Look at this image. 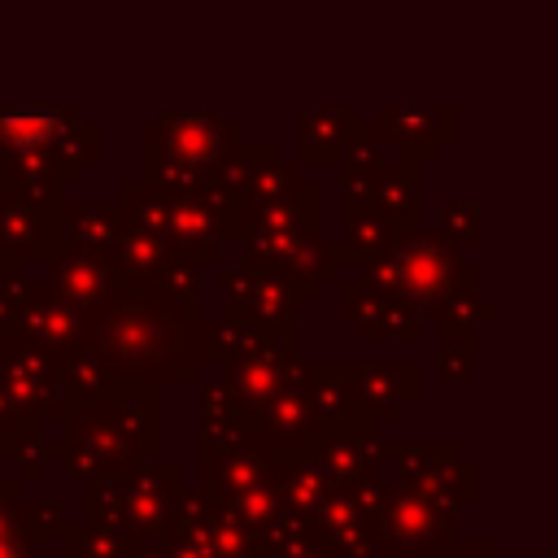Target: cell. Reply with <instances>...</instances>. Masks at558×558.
I'll return each instance as SVG.
<instances>
[{
    "label": "cell",
    "instance_id": "obj_2",
    "mask_svg": "<svg viewBox=\"0 0 558 558\" xmlns=\"http://www.w3.org/2000/svg\"><path fill=\"white\" fill-rule=\"evenodd\" d=\"M201 305H179L161 296H135L87 310L83 349L105 362L118 379H157V384H196L205 371L187 353V323Z\"/></svg>",
    "mask_w": 558,
    "mask_h": 558
},
{
    "label": "cell",
    "instance_id": "obj_18",
    "mask_svg": "<svg viewBox=\"0 0 558 558\" xmlns=\"http://www.w3.org/2000/svg\"><path fill=\"white\" fill-rule=\"evenodd\" d=\"M305 453L331 475L336 488H371L384 480L379 432H318Z\"/></svg>",
    "mask_w": 558,
    "mask_h": 558
},
{
    "label": "cell",
    "instance_id": "obj_27",
    "mask_svg": "<svg viewBox=\"0 0 558 558\" xmlns=\"http://www.w3.org/2000/svg\"><path fill=\"white\" fill-rule=\"evenodd\" d=\"M13 523L26 541L35 545H61L65 527H70V510L61 497H44V493H22L13 506Z\"/></svg>",
    "mask_w": 558,
    "mask_h": 558
},
{
    "label": "cell",
    "instance_id": "obj_14",
    "mask_svg": "<svg viewBox=\"0 0 558 558\" xmlns=\"http://www.w3.org/2000/svg\"><path fill=\"white\" fill-rule=\"evenodd\" d=\"M218 292H222V301H235L262 327H301V310H305L301 292L288 279L266 275L248 262L222 266L218 270Z\"/></svg>",
    "mask_w": 558,
    "mask_h": 558
},
{
    "label": "cell",
    "instance_id": "obj_23",
    "mask_svg": "<svg viewBox=\"0 0 558 558\" xmlns=\"http://www.w3.org/2000/svg\"><path fill=\"white\" fill-rule=\"evenodd\" d=\"M57 218V248H87L100 253L118 240L122 231V205H65L52 209Z\"/></svg>",
    "mask_w": 558,
    "mask_h": 558
},
{
    "label": "cell",
    "instance_id": "obj_4",
    "mask_svg": "<svg viewBox=\"0 0 558 558\" xmlns=\"http://www.w3.org/2000/svg\"><path fill=\"white\" fill-rule=\"evenodd\" d=\"M366 519L379 558H440L462 536V519L453 501L401 484L392 488L375 484Z\"/></svg>",
    "mask_w": 558,
    "mask_h": 558
},
{
    "label": "cell",
    "instance_id": "obj_11",
    "mask_svg": "<svg viewBox=\"0 0 558 558\" xmlns=\"http://www.w3.org/2000/svg\"><path fill=\"white\" fill-rule=\"evenodd\" d=\"M336 310H340V323H349L362 344H379V340L418 344V336L427 327V323L414 318L405 296L384 292V288L366 283L362 275L357 279H336Z\"/></svg>",
    "mask_w": 558,
    "mask_h": 558
},
{
    "label": "cell",
    "instance_id": "obj_3",
    "mask_svg": "<svg viewBox=\"0 0 558 558\" xmlns=\"http://www.w3.org/2000/svg\"><path fill=\"white\" fill-rule=\"evenodd\" d=\"M357 270L366 283L405 296V305L414 310V318L423 323L427 310L453 292V288H475L480 270L458 253V244L440 240L436 231H423L418 222L397 227L392 244L384 253H366L357 257Z\"/></svg>",
    "mask_w": 558,
    "mask_h": 558
},
{
    "label": "cell",
    "instance_id": "obj_19",
    "mask_svg": "<svg viewBox=\"0 0 558 558\" xmlns=\"http://www.w3.org/2000/svg\"><path fill=\"white\" fill-rule=\"evenodd\" d=\"M301 371L323 432H379V418H371L353 397L349 362H301Z\"/></svg>",
    "mask_w": 558,
    "mask_h": 558
},
{
    "label": "cell",
    "instance_id": "obj_15",
    "mask_svg": "<svg viewBox=\"0 0 558 558\" xmlns=\"http://www.w3.org/2000/svg\"><path fill=\"white\" fill-rule=\"evenodd\" d=\"M13 331L52 353H74V349H83V336H87V310H78L61 292H52L44 279H26Z\"/></svg>",
    "mask_w": 558,
    "mask_h": 558
},
{
    "label": "cell",
    "instance_id": "obj_22",
    "mask_svg": "<svg viewBox=\"0 0 558 558\" xmlns=\"http://www.w3.org/2000/svg\"><path fill=\"white\" fill-rule=\"evenodd\" d=\"M275 488H279L283 510L310 519L327 501V493L336 484H331V475L310 453H275Z\"/></svg>",
    "mask_w": 558,
    "mask_h": 558
},
{
    "label": "cell",
    "instance_id": "obj_33",
    "mask_svg": "<svg viewBox=\"0 0 558 558\" xmlns=\"http://www.w3.org/2000/svg\"><path fill=\"white\" fill-rule=\"evenodd\" d=\"M440 558H506L493 536H458Z\"/></svg>",
    "mask_w": 558,
    "mask_h": 558
},
{
    "label": "cell",
    "instance_id": "obj_6",
    "mask_svg": "<svg viewBox=\"0 0 558 558\" xmlns=\"http://www.w3.org/2000/svg\"><path fill=\"white\" fill-rule=\"evenodd\" d=\"M244 244V262L288 279L305 305H318L323 283L340 279V257L336 244L318 240V227H301V231H248L240 235Z\"/></svg>",
    "mask_w": 558,
    "mask_h": 558
},
{
    "label": "cell",
    "instance_id": "obj_35",
    "mask_svg": "<svg viewBox=\"0 0 558 558\" xmlns=\"http://www.w3.org/2000/svg\"><path fill=\"white\" fill-rule=\"evenodd\" d=\"M283 558H327V554H323L314 541H305V545H296V549H292V554H283Z\"/></svg>",
    "mask_w": 558,
    "mask_h": 558
},
{
    "label": "cell",
    "instance_id": "obj_24",
    "mask_svg": "<svg viewBox=\"0 0 558 558\" xmlns=\"http://www.w3.org/2000/svg\"><path fill=\"white\" fill-rule=\"evenodd\" d=\"M344 244H336V257H340V266L344 262H357V257H366V253H384L388 244H392V235H397V222L392 218H384L379 209H371V205H362V201H344Z\"/></svg>",
    "mask_w": 558,
    "mask_h": 558
},
{
    "label": "cell",
    "instance_id": "obj_1",
    "mask_svg": "<svg viewBox=\"0 0 558 558\" xmlns=\"http://www.w3.org/2000/svg\"><path fill=\"white\" fill-rule=\"evenodd\" d=\"M161 453V384L109 379L92 401L57 423V462L74 484L122 475L126 466Z\"/></svg>",
    "mask_w": 558,
    "mask_h": 558
},
{
    "label": "cell",
    "instance_id": "obj_9",
    "mask_svg": "<svg viewBox=\"0 0 558 558\" xmlns=\"http://www.w3.org/2000/svg\"><path fill=\"white\" fill-rule=\"evenodd\" d=\"M296 362H301V336H296V327H270L248 349H240V353H231V357L218 362V384L231 392V401L240 410L253 414L292 375Z\"/></svg>",
    "mask_w": 558,
    "mask_h": 558
},
{
    "label": "cell",
    "instance_id": "obj_20",
    "mask_svg": "<svg viewBox=\"0 0 558 558\" xmlns=\"http://www.w3.org/2000/svg\"><path fill=\"white\" fill-rule=\"evenodd\" d=\"M196 397H201V453H218V449L257 440L253 414L240 410L222 384H205V379H196Z\"/></svg>",
    "mask_w": 558,
    "mask_h": 558
},
{
    "label": "cell",
    "instance_id": "obj_26",
    "mask_svg": "<svg viewBox=\"0 0 558 558\" xmlns=\"http://www.w3.org/2000/svg\"><path fill=\"white\" fill-rule=\"evenodd\" d=\"M52 453H57V436H48V427H31V432L0 440V471L31 488L44 480V466Z\"/></svg>",
    "mask_w": 558,
    "mask_h": 558
},
{
    "label": "cell",
    "instance_id": "obj_34",
    "mask_svg": "<svg viewBox=\"0 0 558 558\" xmlns=\"http://www.w3.org/2000/svg\"><path fill=\"white\" fill-rule=\"evenodd\" d=\"M0 558H44V545L26 541L22 532H4L0 536Z\"/></svg>",
    "mask_w": 558,
    "mask_h": 558
},
{
    "label": "cell",
    "instance_id": "obj_10",
    "mask_svg": "<svg viewBox=\"0 0 558 558\" xmlns=\"http://www.w3.org/2000/svg\"><path fill=\"white\" fill-rule=\"evenodd\" d=\"M44 283L52 292H61L65 301H74L78 310H96V305H113V301H135V296H153V283L131 279L109 248L87 253V248H57L48 262Z\"/></svg>",
    "mask_w": 558,
    "mask_h": 558
},
{
    "label": "cell",
    "instance_id": "obj_32",
    "mask_svg": "<svg viewBox=\"0 0 558 558\" xmlns=\"http://www.w3.org/2000/svg\"><path fill=\"white\" fill-rule=\"evenodd\" d=\"M436 235H440V240H449V244H466V240H475V205H471V201L445 205Z\"/></svg>",
    "mask_w": 558,
    "mask_h": 558
},
{
    "label": "cell",
    "instance_id": "obj_13",
    "mask_svg": "<svg viewBox=\"0 0 558 558\" xmlns=\"http://www.w3.org/2000/svg\"><path fill=\"white\" fill-rule=\"evenodd\" d=\"M371 493H375V484L371 488H331L327 501L305 519L310 541L327 558H379L375 541H371V519H366Z\"/></svg>",
    "mask_w": 558,
    "mask_h": 558
},
{
    "label": "cell",
    "instance_id": "obj_36",
    "mask_svg": "<svg viewBox=\"0 0 558 558\" xmlns=\"http://www.w3.org/2000/svg\"><path fill=\"white\" fill-rule=\"evenodd\" d=\"M57 558H65V554H57Z\"/></svg>",
    "mask_w": 558,
    "mask_h": 558
},
{
    "label": "cell",
    "instance_id": "obj_28",
    "mask_svg": "<svg viewBox=\"0 0 558 558\" xmlns=\"http://www.w3.org/2000/svg\"><path fill=\"white\" fill-rule=\"evenodd\" d=\"M222 506H227V510H231L248 532H262V527L283 510L279 488H275V471H270L266 480H257V484H248V488H240V493L222 497Z\"/></svg>",
    "mask_w": 558,
    "mask_h": 558
},
{
    "label": "cell",
    "instance_id": "obj_5",
    "mask_svg": "<svg viewBox=\"0 0 558 558\" xmlns=\"http://www.w3.org/2000/svg\"><path fill=\"white\" fill-rule=\"evenodd\" d=\"M122 214L135 218V222H144V227H153L161 240H170L179 253H187L201 266L222 262L227 235H222L209 201L192 183H179V187L174 183H161V179H153L144 187L135 183V187L122 192Z\"/></svg>",
    "mask_w": 558,
    "mask_h": 558
},
{
    "label": "cell",
    "instance_id": "obj_16",
    "mask_svg": "<svg viewBox=\"0 0 558 558\" xmlns=\"http://www.w3.org/2000/svg\"><path fill=\"white\" fill-rule=\"evenodd\" d=\"M57 205H31V201H0V257L4 279H22L26 266L48 262L57 253Z\"/></svg>",
    "mask_w": 558,
    "mask_h": 558
},
{
    "label": "cell",
    "instance_id": "obj_29",
    "mask_svg": "<svg viewBox=\"0 0 558 558\" xmlns=\"http://www.w3.org/2000/svg\"><path fill=\"white\" fill-rule=\"evenodd\" d=\"M78 519H83V523H96V527H113V532H122L118 475H105V480H87V484H78Z\"/></svg>",
    "mask_w": 558,
    "mask_h": 558
},
{
    "label": "cell",
    "instance_id": "obj_30",
    "mask_svg": "<svg viewBox=\"0 0 558 558\" xmlns=\"http://www.w3.org/2000/svg\"><path fill=\"white\" fill-rule=\"evenodd\" d=\"M436 371H440V379H445V384H466V379H471V371H475V331L440 336Z\"/></svg>",
    "mask_w": 558,
    "mask_h": 558
},
{
    "label": "cell",
    "instance_id": "obj_12",
    "mask_svg": "<svg viewBox=\"0 0 558 558\" xmlns=\"http://www.w3.org/2000/svg\"><path fill=\"white\" fill-rule=\"evenodd\" d=\"M253 427H257V445L270 453H305L314 445V436L323 432V418L305 392V371L301 362L292 366V375L253 410Z\"/></svg>",
    "mask_w": 558,
    "mask_h": 558
},
{
    "label": "cell",
    "instance_id": "obj_7",
    "mask_svg": "<svg viewBox=\"0 0 558 558\" xmlns=\"http://www.w3.org/2000/svg\"><path fill=\"white\" fill-rule=\"evenodd\" d=\"M379 458L397 466L401 488H418L453 506H466L480 497V466L462 453L458 440H384L379 436Z\"/></svg>",
    "mask_w": 558,
    "mask_h": 558
},
{
    "label": "cell",
    "instance_id": "obj_31",
    "mask_svg": "<svg viewBox=\"0 0 558 558\" xmlns=\"http://www.w3.org/2000/svg\"><path fill=\"white\" fill-rule=\"evenodd\" d=\"M31 427H48V423H39V418L13 397V388L0 379V440H9V436H17V432H31Z\"/></svg>",
    "mask_w": 558,
    "mask_h": 558
},
{
    "label": "cell",
    "instance_id": "obj_17",
    "mask_svg": "<svg viewBox=\"0 0 558 558\" xmlns=\"http://www.w3.org/2000/svg\"><path fill=\"white\" fill-rule=\"evenodd\" d=\"M349 384L357 405L384 423H397L401 410L410 401L423 397V371L410 357H392V362H349Z\"/></svg>",
    "mask_w": 558,
    "mask_h": 558
},
{
    "label": "cell",
    "instance_id": "obj_25",
    "mask_svg": "<svg viewBox=\"0 0 558 558\" xmlns=\"http://www.w3.org/2000/svg\"><path fill=\"white\" fill-rule=\"evenodd\" d=\"M423 323H436L440 336H453V331H475L480 336V327L497 323V301L480 296V288H453L427 310Z\"/></svg>",
    "mask_w": 558,
    "mask_h": 558
},
{
    "label": "cell",
    "instance_id": "obj_21",
    "mask_svg": "<svg viewBox=\"0 0 558 558\" xmlns=\"http://www.w3.org/2000/svg\"><path fill=\"white\" fill-rule=\"evenodd\" d=\"M270 471H275V453L262 449L257 440H244V445H231L218 453H201V484L218 497H231V493L266 480Z\"/></svg>",
    "mask_w": 558,
    "mask_h": 558
},
{
    "label": "cell",
    "instance_id": "obj_8",
    "mask_svg": "<svg viewBox=\"0 0 558 558\" xmlns=\"http://www.w3.org/2000/svg\"><path fill=\"white\" fill-rule=\"evenodd\" d=\"M183 488V462L153 453L118 475L122 497V536L126 541H157L170 532V514Z\"/></svg>",
    "mask_w": 558,
    "mask_h": 558
}]
</instances>
